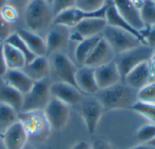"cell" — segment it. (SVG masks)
Segmentation results:
<instances>
[{"label":"cell","mask_w":155,"mask_h":149,"mask_svg":"<svg viewBox=\"0 0 155 149\" xmlns=\"http://www.w3.org/2000/svg\"><path fill=\"white\" fill-rule=\"evenodd\" d=\"M30 1L31 0H9L8 4L12 5L13 7H15L20 14L24 13L25 9L26 8Z\"/></svg>","instance_id":"cell-38"},{"label":"cell","mask_w":155,"mask_h":149,"mask_svg":"<svg viewBox=\"0 0 155 149\" xmlns=\"http://www.w3.org/2000/svg\"><path fill=\"white\" fill-rule=\"evenodd\" d=\"M150 64H151L153 72V74L155 75V50L154 52H153V54L152 58H151V60H150Z\"/></svg>","instance_id":"cell-43"},{"label":"cell","mask_w":155,"mask_h":149,"mask_svg":"<svg viewBox=\"0 0 155 149\" xmlns=\"http://www.w3.org/2000/svg\"><path fill=\"white\" fill-rule=\"evenodd\" d=\"M147 144H149V145H151V146H153V147H155V138L150 142V143H147Z\"/></svg>","instance_id":"cell-46"},{"label":"cell","mask_w":155,"mask_h":149,"mask_svg":"<svg viewBox=\"0 0 155 149\" xmlns=\"http://www.w3.org/2000/svg\"><path fill=\"white\" fill-rule=\"evenodd\" d=\"M50 62L51 73L56 78L55 81H62L77 88L75 74L78 67L64 52H54L47 56ZM78 89V88H77Z\"/></svg>","instance_id":"cell-6"},{"label":"cell","mask_w":155,"mask_h":149,"mask_svg":"<svg viewBox=\"0 0 155 149\" xmlns=\"http://www.w3.org/2000/svg\"><path fill=\"white\" fill-rule=\"evenodd\" d=\"M24 149H33V148H31V147H27V148H25V147Z\"/></svg>","instance_id":"cell-47"},{"label":"cell","mask_w":155,"mask_h":149,"mask_svg":"<svg viewBox=\"0 0 155 149\" xmlns=\"http://www.w3.org/2000/svg\"><path fill=\"white\" fill-rule=\"evenodd\" d=\"M134 3V5L139 8V10H140V8H141V6H142V5H143V1L144 0H132Z\"/></svg>","instance_id":"cell-44"},{"label":"cell","mask_w":155,"mask_h":149,"mask_svg":"<svg viewBox=\"0 0 155 149\" xmlns=\"http://www.w3.org/2000/svg\"><path fill=\"white\" fill-rule=\"evenodd\" d=\"M79 106V114L89 134H94L99 125L104 109L95 96L84 97Z\"/></svg>","instance_id":"cell-7"},{"label":"cell","mask_w":155,"mask_h":149,"mask_svg":"<svg viewBox=\"0 0 155 149\" xmlns=\"http://www.w3.org/2000/svg\"><path fill=\"white\" fill-rule=\"evenodd\" d=\"M25 28L45 37L54 23L51 3L46 0H31L23 13ZM44 37V36H43Z\"/></svg>","instance_id":"cell-1"},{"label":"cell","mask_w":155,"mask_h":149,"mask_svg":"<svg viewBox=\"0 0 155 149\" xmlns=\"http://www.w3.org/2000/svg\"><path fill=\"white\" fill-rule=\"evenodd\" d=\"M50 93L52 98L70 106H77L84 98V94L74 86L62 82L54 81L50 85Z\"/></svg>","instance_id":"cell-12"},{"label":"cell","mask_w":155,"mask_h":149,"mask_svg":"<svg viewBox=\"0 0 155 149\" xmlns=\"http://www.w3.org/2000/svg\"><path fill=\"white\" fill-rule=\"evenodd\" d=\"M24 96L16 90L7 85L0 78V103L14 109L17 113L21 111Z\"/></svg>","instance_id":"cell-24"},{"label":"cell","mask_w":155,"mask_h":149,"mask_svg":"<svg viewBox=\"0 0 155 149\" xmlns=\"http://www.w3.org/2000/svg\"><path fill=\"white\" fill-rule=\"evenodd\" d=\"M12 33L11 24L6 23L0 15V42L5 43Z\"/></svg>","instance_id":"cell-37"},{"label":"cell","mask_w":155,"mask_h":149,"mask_svg":"<svg viewBox=\"0 0 155 149\" xmlns=\"http://www.w3.org/2000/svg\"><path fill=\"white\" fill-rule=\"evenodd\" d=\"M105 20L107 22V24L109 25H112V26H114V27H118V28H121L123 30H125L131 33H133L134 35H135L138 39L141 40V42L143 43V44H146L144 39H143V36L141 32L135 30L124 18H123L119 13L117 12V10L115 9V7L114 6L113 4H110L106 9V12H105Z\"/></svg>","instance_id":"cell-23"},{"label":"cell","mask_w":155,"mask_h":149,"mask_svg":"<svg viewBox=\"0 0 155 149\" xmlns=\"http://www.w3.org/2000/svg\"><path fill=\"white\" fill-rule=\"evenodd\" d=\"M131 109L143 116L145 119L150 120L151 123L155 124V103H148L136 100L132 106Z\"/></svg>","instance_id":"cell-30"},{"label":"cell","mask_w":155,"mask_h":149,"mask_svg":"<svg viewBox=\"0 0 155 149\" xmlns=\"http://www.w3.org/2000/svg\"><path fill=\"white\" fill-rule=\"evenodd\" d=\"M154 76L150 61L143 62L134 68L124 79V82L131 88L139 90L145 85L153 81V77Z\"/></svg>","instance_id":"cell-14"},{"label":"cell","mask_w":155,"mask_h":149,"mask_svg":"<svg viewBox=\"0 0 155 149\" xmlns=\"http://www.w3.org/2000/svg\"><path fill=\"white\" fill-rule=\"evenodd\" d=\"M43 112L51 130H61L65 128L69 121V106L57 99L52 98Z\"/></svg>","instance_id":"cell-8"},{"label":"cell","mask_w":155,"mask_h":149,"mask_svg":"<svg viewBox=\"0 0 155 149\" xmlns=\"http://www.w3.org/2000/svg\"><path fill=\"white\" fill-rule=\"evenodd\" d=\"M50 79L35 82L31 90L24 95L23 105L20 112L43 111L50 100Z\"/></svg>","instance_id":"cell-4"},{"label":"cell","mask_w":155,"mask_h":149,"mask_svg":"<svg viewBox=\"0 0 155 149\" xmlns=\"http://www.w3.org/2000/svg\"><path fill=\"white\" fill-rule=\"evenodd\" d=\"M152 1H153V2H154V3H155V0H152Z\"/></svg>","instance_id":"cell-50"},{"label":"cell","mask_w":155,"mask_h":149,"mask_svg":"<svg viewBox=\"0 0 155 149\" xmlns=\"http://www.w3.org/2000/svg\"><path fill=\"white\" fill-rule=\"evenodd\" d=\"M2 43H1V42H0V45H1V44H2Z\"/></svg>","instance_id":"cell-49"},{"label":"cell","mask_w":155,"mask_h":149,"mask_svg":"<svg viewBox=\"0 0 155 149\" xmlns=\"http://www.w3.org/2000/svg\"><path fill=\"white\" fill-rule=\"evenodd\" d=\"M70 149H92V144L86 141H78Z\"/></svg>","instance_id":"cell-41"},{"label":"cell","mask_w":155,"mask_h":149,"mask_svg":"<svg viewBox=\"0 0 155 149\" xmlns=\"http://www.w3.org/2000/svg\"><path fill=\"white\" fill-rule=\"evenodd\" d=\"M136 137L142 144L150 143L155 138V124L148 123L142 126L137 130Z\"/></svg>","instance_id":"cell-32"},{"label":"cell","mask_w":155,"mask_h":149,"mask_svg":"<svg viewBox=\"0 0 155 149\" xmlns=\"http://www.w3.org/2000/svg\"><path fill=\"white\" fill-rule=\"evenodd\" d=\"M102 36L110 44L116 55L137 47L140 44H143L141 40L133 33L109 24L104 29Z\"/></svg>","instance_id":"cell-5"},{"label":"cell","mask_w":155,"mask_h":149,"mask_svg":"<svg viewBox=\"0 0 155 149\" xmlns=\"http://www.w3.org/2000/svg\"><path fill=\"white\" fill-rule=\"evenodd\" d=\"M141 33L143 36V39H144L146 44L155 50V25L152 26V27L145 28Z\"/></svg>","instance_id":"cell-36"},{"label":"cell","mask_w":155,"mask_h":149,"mask_svg":"<svg viewBox=\"0 0 155 149\" xmlns=\"http://www.w3.org/2000/svg\"><path fill=\"white\" fill-rule=\"evenodd\" d=\"M71 28L61 24H52L45 39L46 44V56L54 52H64L70 45Z\"/></svg>","instance_id":"cell-9"},{"label":"cell","mask_w":155,"mask_h":149,"mask_svg":"<svg viewBox=\"0 0 155 149\" xmlns=\"http://www.w3.org/2000/svg\"><path fill=\"white\" fill-rule=\"evenodd\" d=\"M29 137L20 121L15 122L3 135L5 149H24Z\"/></svg>","instance_id":"cell-18"},{"label":"cell","mask_w":155,"mask_h":149,"mask_svg":"<svg viewBox=\"0 0 155 149\" xmlns=\"http://www.w3.org/2000/svg\"><path fill=\"white\" fill-rule=\"evenodd\" d=\"M51 6L54 16L55 17L62 12L75 7V0H52Z\"/></svg>","instance_id":"cell-35"},{"label":"cell","mask_w":155,"mask_h":149,"mask_svg":"<svg viewBox=\"0 0 155 149\" xmlns=\"http://www.w3.org/2000/svg\"><path fill=\"white\" fill-rule=\"evenodd\" d=\"M107 25L105 18L102 17H91L85 18L79 22L74 28L84 38L101 35L104 29Z\"/></svg>","instance_id":"cell-21"},{"label":"cell","mask_w":155,"mask_h":149,"mask_svg":"<svg viewBox=\"0 0 155 149\" xmlns=\"http://www.w3.org/2000/svg\"><path fill=\"white\" fill-rule=\"evenodd\" d=\"M3 50L8 70H22L26 64L25 56L12 45L3 43Z\"/></svg>","instance_id":"cell-26"},{"label":"cell","mask_w":155,"mask_h":149,"mask_svg":"<svg viewBox=\"0 0 155 149\" xmlns=\"http://www.w3.org/2000/svg\"><path fill=\"white\" fill-rule=\"evenodd\" d=\"M94 96L102 104L104 111L131 109L137 100V90L121 81L110 88L100 90Z\"/></svg>","instance_id":"cell-2"},{"label":"cell","mask_w":155,"mask_h":149,"mask_svg":"<svg viewBox=\"0 0 155 149\" xmlns=\"http://www.w3.org/2000/svg\"><path fill=\"white\" fill-rule=\"evenodd\" d=\"M6 43L12 45L13 47L16 48L19 52H21L23 53V55L25 58L26 63H29L30 62H32L36 56L29 50V48L27 47V45L25 43V42L22 40V38L19 36V34L16 32H13L8 38L5 40Z\"/></svg>","instance_id":"cell-28"},{"label":"cell","mask_w":155,"mask_h":149,"mask_svg":"<svg viewBox=\"0 0 155 149\" xmlns=\"http://www.w3.org/2000/svg\"><path fill=\"white\" fill-rule=\"evenodd\" d=\"M17 119L24 126L28 137H44L51 130L43 111L19 112Z\"/></svg>","instance_id":"cell-10"},{"label":"cell","mask_w":155,"mask_h":149,"mask_svg":"<svg viewBox=\"0 0 155 149\" xmlns=\"http://www.w3.org/2000/svg\"><path fill=\"white\" fill-rule=\"evenodd\" d=\"M75 83L78 90L84 95L94 96L100 90L94 76V68L80 66L75 74Z\"/></svg>","instance_id":"cell-17"},{"label":"cell","mask_w":155,"mask_h":149,"mask_svg":"<svg viewBox=\"0 0 155 149\" xmlns=\"http://www.w3.org/2000/svg\"><path fill=\"white\" fill-rule=\"evenodd\" d=\"M1 79L23 96L28 93L35 84V81H33L21 70H7Z\"/></svg>","instance_id":"cell-20"},{"label":"cell","mask_w":155,"mask_h":149,"mask_svg":"<svg viewBox=\"0 0 155 149\" xmlns=\"http://www.w3.org/2000/svg\"><path fill=\"white\" fill-rule=\"evenodd\" d=\"M16 33L35 56H46V44L45 37L26 28H19Z\"/></svg>","instance_id":"cell-22"},{"label":"cell","mask_w":155,"mask_h":149,"mask_svg":"<svg viewBox=\"0 0 155 149\" xmlns=\"http://www.w3.org/2000/svg\"><path fill=\"white\" fill-rule=\"evenodd\" d=\"M18 113L12 109L11 107L0 103V134L4 135V133L7 130L9 127H11L15 122H16Z\"/></svg>","instance_id":"cell-27"},{"label":"cell","mask_w":155,"mask_h":149,"mask_svg":"<svg viewBox=\"0 0 155 149\" xmlns=\"http://www.w3.org/2000/svg\"><path fill=\"white\" fill-rule=\"evenodd\" d=\"M128 149H155V147L149 144H140L138 146H135Z\"/></svg>","instance_id":"cell-42"},{"label":"cell","mask_w":155,"mask_h":149,"mask_svg":"<svg viewBox=\"0 0 155 149\" xmlns=\"http://www.w3.org/2000/svg\"><path fill=\"white\" fill-rule=\"evenodd\" d=\"M137 100L155 103V81H152L137 90Z\"/></svg>","instance_id":"cell-33"},{"label":"cell","mask_w":155,"mask_h":149,"mask_svg":"<svg viewBox=\"0 0 155 149\" xmlns=\"http://www.w3.org/2000/svg\"><path fill=\"white\" fill-rule=\"evenodd\" d=\"M94 76L99 90L110 88L122 81V77L114 61L94 68Z\"/></svg>","instance_id":"cell-15"},{"label":"cell","mask_w":155,"mask_h":149,"mask_svg":"<svg viewBox=\"0 0 155 149\" xmlns=\"http://www.w3.org/2000/svg\"><path fill=\"white\" fill-rule=\"evenodd\" d=\"M112 4L119 13L135 30L143 32L145 26L142 21L140 10L132 0H113Z\"/></svg>","instance_id":"cell-13"},{"label":"cell","mask_w":155,"mask_h":149,"mask_svg":"<svg viewBox=\"0 0 155 149\" xmlns=\"http://www.w3.org/2000/svg\"><path fill=\"white\" fill-rule=\"evenodd\" d=\"M101 38H102V34L84 38L82 42H80L79 43L75 45L74 55V59L76 62L80 66H83L84 64L86 59L91 54V52H93V50L94 49L98 42L101 40Z\"/></svg>","instance_id":"cell-25"},{"label":"cell","mask_w":155,"mask_h":149,"mask_svg":"<svg viewBox=\"0 0 155 149\" xmlns=\"http://www.w3.org/2000/svg\"><path fill=\"white\" fill-rule=\"evenodd\" d=\"M115 57L116 54L113 48L102 36L101 40L88 56L84 65L92 68H97L114 61Z\"/></svg>","instance_id":"cell-16"},{"label":"cell","mask_w":155,"mask_h":149,"mask_svg":"<svg viewBox=\"0 0 155 149\" xmlns=\"http://www.w3.org/2000/svg\"><path fill=\"white\" fill-rule=\"evenodd\" d=\"M8 1H9V0H0V8H1L3 5L8 4Z\"/></svg>","instance_id":"cell-45"},{"label":"cell","mask_w":155,"mask_h":149,"mask_svg":"<svg viewBox=\"0 0 155 149\" xmlns=\"http://www.w3.org/2000/svg\"><path fill=\"white\" fill-rule=\"evenodd\" d=\"M154 49L147 44H140L124 52L116 55L114 62L119 69L122 81L124 77L139 64L149 62L153 54Z\"/></svg>","instance_id":"cell-3"},{"label":"cell","mask_w":155,"mask_h":149,"mask_svg":"<svg viewBox=\"0 0 155 149\" xmlns=\"http://www.w3.org/2000/svg\"><path fill=\"white\" fill-rule=\"evenodd\" d=\"M112 1L113 0H75V7L82 11L92 13L112 4Z\"/></svg>","instance_id":"cell-31"},{"label":"cell","mask_w":155,"mask_h":149,"mask_svg":"<svg viewBox=\"0 0 155 149\" xmlns=\"http://www.w3.org/2000/svg\"><path fill=\"white\" fill-rule=\"evenodd\" d=\"M110 5V4H109ZM105 5L104 8L96 11V12H92V13H87L84 11H82L78 9L77 7H73L70 9H67L58 15H56L54 18V24H61L64 25L69 28H74L79 22L85 18H91V17H105V12L108 7V5Z\"/></svg>","instance_id":"cell-11"},{"label":"cell","mask_w":155,"mask_h":149,"mask_svg":"<svg viewBox=\"0 0 155 149\" xmlns=\"http://www.w3.org/2000/svg\"><path fill=\"white\" fill-rule=\"evenodd\" d=\"M92 149H114V147L108 141L102 138H98L95 139L92 144Z\"/></svg>","instance_id":"cell-39"},{"label":"cell","mask_w":155,"mask_h":149,"mask_svg":"<svg viewBox=\"0 0 155 149\" xmlns=\"http://www.w3.org/2000/svg\"><path fill=\"white\" fill-rule=\"evenodd\" d=\"M140 14L145 28L155 25V3L152 0H144L141 8Z\"/></svg>","instance_id":"cell-29"},{"label":"cell","mask_w":155,"mask_h":149,"mask_svg":"<svg viewBox=\"0 0 155 149\" xmlns=\"http://www.w3.org/2000/svg\"><path fill=\"white\" fill-rule=\"evenodd\" d=\"M0 15L6 23L12 24L18 20L20 14L15 7L6 4L0 8Z\"/></svg>","instance_id":"cell-34"},{"label":"cell","mask_w":155,"mask_h":149,"mask_svg":"<svg viewBox=\"0 0 155 149\" xmlns=\"http://www.w3.org/2000/svg\"><path fill=\"white\" fill-rule=\"evenodd\" d=\"M46 1H48V2H50V3L52 2V0H46Z\"/></svg>","instance_id":"cell-48"},{"label":"cell","mask_w":155,"mask_h":149,"mask_svg":"<svg viewBox=\"0 0 155 149\" xmlns=\"http://www.w3.org/2000/svg\"><path fill=\"white\" fill-rule=\"evenodd\" d=\"M21 71L35 82L49 79L51 74L49 59L47 56H36L32 62L26 63Z\"/></svg>","instance_id":"cell-19"},{"label":"cell","mask_w":155,"mask_h":149,"mask_svg":"<svg viewBox=\"0 0 155 149\" xmlns=\"http://www.w3.org/2000/svg\"><path fill=\"white\" fill-rule=\"evenodd\" d=\"M7 66L5 62V58L3 50V43L0 45V78H2L7 71Z\"/></svg>","instance_id":"cell-40"}]
</instances>
